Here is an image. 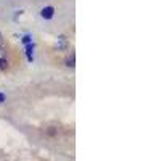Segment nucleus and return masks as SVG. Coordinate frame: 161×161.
I'll use <instances>...</instances> for the list:
<instances>
[{"label": "nucleus", "instance_id": "3", "mask_svg": "<svg viewBox=\"0 0 161 161\" xmlns=\"http://www.w3.org/2000/svg\"><path fill=\"white\" fill-rule=\"evenodd\" d=\"M66 66H69V68H73V66H74V55L66 58Z\"/></svg>", "mask_w": 161, "mask_h": 161}, {"label": "nucleus", "instance_id": "5", "mask_svg": "<svg viewBox=\"0 0 161 161\" xmlns=\"http://www.w3.org/2000/svg\"><path fill=\"white\" fill-rule=\"evenodd\" d=\"M2 42H3V37H2V34H0V45H2Z\"/></svg>", "mask_w": 161, "mask_h": 161}, {"label": "nucleus", "instance_id": "1", "mask_svg": "<svg viewBox=\"0 0 161 161\" xmlns=\"http://www.w3.org/2000/svg\"><path fill=\"white\" fill-rule=\"evenodd\" d=\"M53 15H55V8L53 7H45L40 10V16H42L44 19H52Z\"/></svg>", "mask_w": 161, "mask_h": 161}, {"label": "nucleus", "instance_id": "4", "mask_svg": "<svg viewBox=\"0 0 161 161\" xmlns=\"http://www.w3.org/2000/svg\"><path fill=\"white\" fill-rule=\"evenodd\" d=\"M7 100V97H5V93H0V103H3Z\"/></svg>", "mask_w": 161, "mask_h": 161}, {"label": "nucleus", "instance_id": "2", "mask_svg": "<svg viewBox=\"0 0 161 161\" xmlns=\"http://www.w3.org/2000/svg\"><path fill=\"white\" fill-rule=\"evenodd\" d=\"M8 68V61L5 58H0V71H5Z\"/></svg>", "mask_w": 161, "mask_h": 161}]
</instances>
